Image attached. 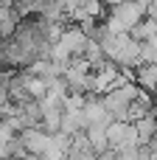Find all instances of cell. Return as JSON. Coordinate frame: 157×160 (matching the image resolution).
Masks as SVG:
<instances>
[{
  "mask_svg": "<svg viewBox=\"0 0 157 160\" xmlns=\"http://www.w3.org/2000/svg\"><path fill=\"white\" fill-rule=\"evenodd\" d=\"M146 3L149 0H138V3H124V6L107 8L104 25L110 28V34H132L138 28V22L146 17Z\"/></svg>",
  "mask_w": 157,
  "mask_h": 160,
  "instance_id": "1",
  "label": "cell"
},
{
  "mask_svg": "<svg viewBox=\"0 0 157 160\" xmlns=\"http://www.w3.org/2000/svg\"><path fill=\"white\" fill-rule=\"evenodd\" d=\"M107 141H110V152H129L140 146L138 129L129 121H110L107 124Z\"/></svg>",
  "mask_w": 157,
  "mask_h": 160,
  "instance_id": "2",
  "label": "cell"
},
{
  "mask_svg": "<svg viewBox=\"0 0 157 160\" xmlns=\"http://www.w3.org/2000/svg\"><path fill=\"white\" fill-rule=\"evenodd\" d=\"M0 45H3V39H0Z\"/></svg>",
  "mask_w": 157,
  "mask_h": 160,
  "instance_id": "8",
  "label": "cell"
},
{
  "mask_svg": "<svg viewBox=\"0 0 157 160\" xmlns=\"http://www.w3.org/2000/svg\"><path fill=\"white\" fill-rule=\"evenodd\" d=\"M132 37H135L138 42H146V39L157 37V20H152V17H143V20L138 22V28L132 31Z\"/></svg>",
  "mask_w": 157,
  "mask_h": 160,
  "instance_id": "6",
  "label": "cell"
},
{
  "mask_svg": "<svg viewBox=\"0 0 157 160\" xmlns=\"http://www.w3.org/2000/svg\"><path fill=\"white\" fill-rule=\"evenodd\" d=\"M135 129H138L140 146H149V143H152V138L157 135V112H149L146 118L135 121Z\"/></svg>",
  "mask_w": 157,
  "mask_h": 160,
  "instance_id": "5",
  "label": "cell"
},
{
  "mask_svg": "<svg viewBox=\"0 0 157 160\" xmlns=\"http://www.w3.org/2000/svg\"><path fill=\"white\" fill-rule=\"evenodd\" d=\"M124 3H138V0H104L107 8H112V6H124Z\"/></svg>",
  "mask_w": 157,
  "mask_h": 160,
  "instance_id": "7",
  "label": "cell"
},
{
  "mask_svg": "<svg viewBox=\"0 0 157 160\" xmlns=\"http://www.w3.org/2000/svg\"><path fill=\"white\" fill-rule=\"evenodd\" d=\"M81 115H84L87 127L110 124V121H112L110 112H107V107H104V101H101V96H87V101H84V107H81Z\"/></svg>",
  "mask_w": 157,
  "mask_h": 160,
  "instance_id": "3",
  "label": "cell"
},
{
  "mask_svg": "<svg viewBox=\"0 0 157 160\" xmlns=\"http://www.w3.org/2000/svg\"><path fill=\"white\" fill-rule=\"evenodd\" d=\"M135 84L157 98V65H140L135 70Z\"/></svg>",
  "mask_w": 157,
  "mask_h": 160,
  "instance_id": "4",
  "label": "cell"
}]
</instances>
